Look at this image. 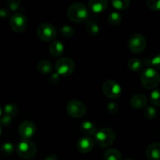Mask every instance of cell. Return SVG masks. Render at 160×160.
Here are the masks:
<instances>
[{
  "label": "cell",
  "instance_id": "1",
  "mask_svg": "<svg viewBox=\"0 0 160 160\" xmlns=\"http://www.w3.org/2000/svg\"><path fill=\"white\" fill-rule=\"evenodd\" d=\"M67 17L75 23H84L89 17V10L85 5L75 2L70 5L67 9Z\"/></svg>",
  "mask_w": 160,
  "mask_h": 160
},
{
  "label": "cell",
  "instance_id": "2",
  "mask_svg": "<svg viewBox=\"0 0 160 160\" xmlns=\"http://www.w3.org/2000/svg\"><path fill=\"white\" fill-rule=\"evenodd\" d=\"M140 79L142 84L145 88L153 89L159 84L160 75L156 69L148 67L142 71Z\"/></svg>",
  "mask_w": 160,
  "mask_h": 160
},
{
  "label": "cell",
  "instance_id": "3",
  "mask_svg": "<svg viewBox=\"0 0 160 160\" xmlns=\"http://www.w3.org/2000/svg\"><path fill=\"white\" fill-rule=\"evenodd\" d=\"M116 140V133L111 128H102L95 134V141L98 146L107 148Z\"/></svg>",
  "mask_w": 160,
  "mask_h": 160
},
{
  "label": "cell",
  "instance_id": "4",
  "mask_svg": "<svg viewBox=\"0 0 160 160\" xmlns=\"http://www.w3.org/2000/svg\"><path fill=\"white\" fill-rule=\"evenodd\" d=\"M17 154L20 158L30 159L35 156L37 152V146L31 140H24L19 142L17 148Z\"/></svg>",
  "mask_w": 160,
  "mask_h": 160
},
{
  "label": "cell",
  "instance_id": "5",
  "mask_svg": "<svg viewBox=\"0 0 160 160\" xmlns=\"http://www.w3.org/2000/svg\"><path fill=\"white\" fill-rule=\"evenodd\" d=\"M56 71L59 76H70L73 73L75 70V63L70 58H60L56 62Z\"/></svg>",
  "mask_w": 160,
  "mask_h": 160
},
{
  "label": "cell",
  "instance_id": "6",
  "mask_svg": "<svg viewBox=\"0 0 160 160\" xmlns=\"http://www.w3.org/2000/svg\"><path fill=\"white\" fill-rule=\"evenodd\" d=\"M37 35L43 42H52L56 37V29L51 23H42L37 28Z\"/></svg>",
  "mask_w": 160,
  "mask_h": 160
},
{
  "label": "cell",
  "instance_id": "7",
  "mask_svg": "<svg viewBox=\"0 0 160 160\" xmlns=\"http://www.w3.org/2000/svg\"><path fill=\"white\" fill-rule=\"evenodd\" d=\"M11 29L17 33L23 32L28 26V18L21 12H15L12 14L9 20Z\"/></svg>",
  "mask_w": 160,
  "mask_h": 160
},
{
  "label": "cell",
  "instance_id": "8",
  "mask_svg": "<svg viewBox=\"0 0 160 160\" xmlns=\"http://www.w3.org/2000/svg\"><path fill=\"white\" fill-rule=\"evenodd\" d=\"M103 94L107 98L111 99H117L122 93L121 86L114 80H107L102 85Z\"/></svg>",
  "mask_w": 160,
  "mask_h": 160
},
{
  "label": "cell",
  "instance_id": "9",
  "mask_svg": "<svg viewBox=\"0 0 160 160\" xmlns=\"http://www.w3.org/2000/svg\"><path fill=\"white\" fill-rule=\"evenodd\" d=\"M86 106L78 100H70L67 105V112L70 117L73 118L82 117L86 113Z\"/></svg>",
  "mask_w": 160,
  "mask_h": 160
},
{
  "label": "cell",
  "instance_id": "10",
  "mask_svg": "<svg viewBox=\"0 0 160 160\" xmlns=\"http://www.w3.org/2000/svg\"><path fill=\"white\" fill-rule=\"evenodd\" d=\"M129 49L134 53H141L146 47V40L140 34H135L131 36L128 42Z\"/></svg>",
  "mask_w": 160,
  "mask_h": 160
},
{
  "label": "cell",
  "instance_id": "11",
  "mask_svg": "<svg viewBox=\"0 0 160 160\" xmlns=\"http://www.w3.org/2000/svg\"><path fill=\"white\" fill-rule=\"evenodd\" d=\"M19 134L24 140H30L36 133V126L34 122L25 120L22 122L18 128Z\"/></svg>",
  "mask_w": 160,
  "mask_h": 160
},
{
  "label": "cell",
  "instance_id": "12",
  "mask_svg": "<svg viewBox=\"0 0 160 160\" xmlns=\"http://www.w3.org/2000/svg\"><path fill=\"white\" fill-rule=\"evenodd\" d=\"M95 145V141L88 136L82 137L78 140L77 143L78 150L81 153H88L93 149Z\"/></svg>",
  "mask_w": 160,
  "mask_h": 160
},
{
  "label": "cell",
  "instance_id": "13",
  "mask_svg": "<svg viewBox=\"0 0 160 160\" xmlns=\"http://www.w3.org/2000/svg\"><path fill=\"white\" fill-rule=\"evenodd\" d=\"M130 103L134 109H142L145 108V106H147L148 99L145 95H142V94H137L131 98Z\"/></svg>",
  "mask_w": 160,
  "mask_h": 160
},
{
  "label": "cell",
  "instance_id": "14",
  "mask_svg": "<svg viewBox=\"0 0 160 160\" xmlns=\"http://www.w3.org/2000/svg\"><path fill=\"white\" fill-rule=\"evenodd\" d=\"M146 156L149 160H160V143L150 144L146 149Z\"/></svg>",
  "mask_w": 160,
  "mask_h": 160
},
{
  "label": "cell",
  "instance_id": "15",
  "mask_svg": "<svg viewBox=\"0 0 160 160\" xmlns=\"http://www.w3.org/2000/svg\"><path fill=\"white\" fill-rule=\"evenodd\" d=\"M109 2L107 0H91L88 5L92 12L95 13H102L106 9Z\"/></svg>",
  "mask_w": 160,
  "mask_h": 160
},
{
  "label": "cell",
  "instance_id": "16",
  "mask_svg": "<svg viewBox=\"0 0 160 160\" xmlns=\"http://www.w3.org/2000/svg\"><path fill=\"white\" fill-rule=\"evenodd\" d=\"M64 49H65V47L62 42L58 40L53 41L49 45V48H48L50 54L54 57H59L62 56L64 52Z\"/></svg>",
  "mask_w": 160,
  "mask_h": 160
},
{
  "label": "cell",
  "instance_id": "17",
  "mask_svg": "<svg viewBox=\"0 0 160 160\" xmlns=\"http://www.w3.org/2000/svg\"><path fill=\"white\" fill-rule=\"evenodd\" d=\"M52 65L51 62L48 60H41L39 61L37 65V70L41 74L48 75L52 71Z\"/></svg>",
  "mask_w": 160,
  "mask_h": 160
},
{
  "label": "cell",
  "instance_id": "18",
  "mask_svg": "<svg viewBox=\"0 0 160 160\" xmlns=\"http://www.w3.org/2000/svg\"><path fill=\"white\" fill-rule=\"evenodd\" d=\"M80 129L83 134H87V135H92V134H95L96 133V128H95V124L88 120L83 121L80 126Z\"/></svg>",
  "mask_w": 160,
  "mask_h": 160
},
{
  "label": "cell",
  "instance_id": "19",
  "mask_svg": "<svg viewBox=\"0 0 160 160\" xmlns=\"http://www.w3.org/2000/svg\"><path fill=\"white\" fill-rule=\"evenodd\" d=\"M105 160H122L121 153L116 148H109L104 153Z\"/></svg>",
  "mask_w": 160,
  "mask_h": 160
},
{
  "label": "cell",
  "instance_id": "20",
  "mask_svg": "<svg viewBox=\"0 0 160 160\" xmlns=\"http://www.w3.org/2000/svg\"><path fill=\"white\" fill-rule=\"evenodd\" d=\"M128 67L134 72H139L143 69V62L138 58H131L128 61Z\"/></svg>",
  "mask_w": 160,
  "mask_h": 160
},
{
  "label": "cell",
  "instance_id": "21",
  "mask_svg": "<svg viewBox=\"0 0 160 160\" xmlns=\"http://www.w3.org/2000/svg\"><path fill=\"white\" fill-rule=\"evenodd\" d=\"M86 30H87V32L92 36L97 35L100 31V28L98 23L92 20H89L86 23Z\"/></svg>",
  "mask_w": 160,
  "mask_h": 160
},
{
  "label": "cell",
  "instance_id": "22",
  "mask_svg": "<svg viewBox=\"0 0 160 160\" xmlns=\"http://www.w3.org/2000/svg\"><path fill=\"white\" fill-rule=\"evenodd\" d=\"M15 150V146L11 142H5L0 148V152L5 156H9L12 155Z\"/></svg>",
  "mask_w": 160,
  "mask_h": 160
},
{
  "label": "cell",
  "instance_id": "23",
  "mask_svg": "<svg viewBox=\"0 0 160 160\" xmlns=\"http://www.w3.org/2000/svg\"><path fill=\"white\" fill-rule=\"evenodd\" d=\"M122 21V16L117 12H112L108 17V22L112 26H118Z\"/></svg>",
  "mask_w": 160,
  "mask_h": 160
},
{
  "label": "cell",
  "instance_id": "24",
  "mask_svg": "<svg viewBox=\"0 0 160 160\" xmlns=\"http://www.w3.org/2000/svg\"><path fill=\"white\" fill-rule=\"evenodd\" d=\"M111 3L115 9H119V10H123L129 7L131 1L130 0H113L111 2Z\"/></svg>",
  "mask_w": 160,
  "mask_h": 160
},
{
  "label": "cell",
  "instance_id": "25",
  "mask_svg": "<svg viewBox=\"0 0 160 160\" xmlns=\"http://www.w3.org/2000/svg\"><path fill=\"white\" fill-rule=\"evenodd\" d=\"M150 102L155 106H160V88H156L150 95Z\"/></svg>",
  "mask_w": 160,
  "mask_h": 160
},
{
  "label": "cell",
  "instance_id": "26",
  "mask_svg": "<svg viewBox=\"0 0 160 160\" xmlns=\"http://www.w3.org/2000/svg\"><path fill=\"white\" fill-rule=\"evenodd\" d=\"M4 112L5 115H7L9 117H14L18 113V108L14 104H6L4 106Z\"/></svg>",
  "mask_w": 160,
  "mask_h": 160
},
{
  "label": "cell",
  "instance_id": "27",
  "mask_svg": "<svg viewBox=\"0 0 160 160\" xmlns=\"http://www.w3.org/2000/svg\"><path fill=\"white\" fill-rule=\"evenodd\" d=\"M144 115L145 117L148 120H154L156 117L157 112H156V109L154 106H148L145 108V112H144Z\"/></svg>",
  "mask_w": 160,
  "mask_h": 160
},
{
  "label": "cell",
  "instance_id": "28",
  "mask_svg": "<svg viewBox=\"0 0 160 160\" xmlns=\"http://www.w3.org/2000/svg\"><path fill=\"white\" fill-rule=\"evenodd\" d=\"M60 34L62 37L70 38L74 34V29L69 25H64L61 28Z\"/></svg>",
  "mask_w": 160,
  "mask_h": 160
},
{
  "label": "cell",
  "instance_id": "29",
  "mask_svg": "<svg viewBox=\"0 0 160 160\" xmlns=\"http://www.w3.org/2000/svg\"><path fill=\"white\" fill-rule=\"evenodd\" d=\"M107 111L112 115H115L119 112V105L116 102H110L107 105Z\"/></svg>",
  "mask_w": 160,
  "mask_h": 160
},
{
  "label": "cell",
  "instance_id": "30",
  "mask_svg": "<svg viewBox=\"0 0 160 160\" xmlns=\"http://www.w3.org/2000/svg\"><path fill=\"white\" fill-rule=\"evenodd\" d=\"M147 6L154 11L160 10V0H147Z\"/></svg>",
  "mask_w": 160,
  "mask_h": 160
},
{
  "label": "cell",
  "instance_id": "31",
  "mask_svg": "<svg viewBox=\"0 0 160 160\" xmlns=\"http://www.w3.org/2000/svg\"><path fill=\"white\" fill-rule=\"evenodd\" d=\"M12 117L7 115H4L3 117H0V126L9 127L12 123Z\"/></svg>",
  "mask_w": 160,
  "mask_h": 160
},
{
  "label": "cell",
  "instance_id": "32",
  "mask_svg": "<svg viewBox=\"0 0 160 160\" xmlns=\"http://www.w3.org/2000/svg\"><path fill=\"white\" fill-rule=\"evenodd\" d=\"M8 6L9 9L12 11H16L19 7H20V1L18 0H9L7 2Z\"/></svg>",
  "mask_w": 160,
  "mask_h": 160
},
{
  "label": "cell",
  "instance_id": "33",
  "mask_svg": "<svg viewBox=\"0 0 160 160\" xmlns=\"http://www.w3.org/2000/svg\"><path fill=\"white\" fill-rule=\"evenodd\" d=\"M150 62H151V65L153 66V67L158 69V70H160V54H158L156 56H154L151 59Z\"/></svg>",
  "mask_w": 160,
  "mask_h": 160
},
{
  "label": "cell",
  "instance_id": "34",
  "mask_svg": "<svg viewBox=\"0 0 160 160\" xmlns=\"http://www.w3.org/2000/svg\"><path fill=\"white\" fill-rule=\"evenodd\" d=\"M59 81V75L57 73H52V75H50L49 77V82L51 84H57Z\"/></svg>",
  "mask_w": 160,
  "mask_h": 160
},
{
  "label": "cell",
  "instance_id": "35",
  "mask_svg": "<svg viewBox=\"0 0 160 160\" xmlns=\"http://www.w3.org/2000/svg\"><path fill=\"white\" fill-rule=\"evenodd\" d=\"M9 12L6 8H1L0 9V17L2 18H6V17H9Z\"/></svg>",
  "mask_w": 160,
  "mask_h": 160
},
{
  "label": "cell",
  "instance_id": "36",
  "mask_svg": "<svg viewBox=\"0 0 160 160\" xmlns=\"http://www.w3.org/2000/svg\"><path fill=\"white\" fill-rule=\"evenodd\" d=\"M44 160H58V158L55 155H50V156H47Z\"/></svg>",
  "mask_w": 160,
  "mask_h": 160
},
{
  "label": "cell",
  "instance_id": "37",
  "mask_svg": "<svg viewBox=\"0 0 160 160\" xmlns=\"http://www.w3.org/2000/svg\"><path fill=\"white\" fill-rule=\"evenodd\" d=\"M125 160H134V159H131V158H128V159H126Z\"/></svg>",
  "mask_w": 160,
  "mask_h": 160
},
{
  "label": "cell",
  "instance_id": "38",
  "mask_svg": "<svg viewBox=\"0 0 160 160\" xmlns=\"http://www.w3.org/2000/svg\"><path fill=\"white\" fill-rule=\"evenodd\" d=\"M1 134H2V127L0 126V135H1Z\"/></svg>",
  "mask_w": 160,
  "mask_h": 160
},
{
  "label": "cell",
  "instance_id": "39",
  "mask_svg": "<svg viewBox=\"0 0 160 160\" xmlns=\"http://www.w3.org/2000/svg\"><path fill=\"white\" fill-rule=\"evenodd\" d=\"M1 115H2V109L1 107H0V117H1Z\"/></svg>",
  "mask_w": 160,
  "mask_h": 160
}]
</instances>
